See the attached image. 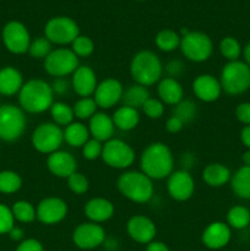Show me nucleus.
Returning <instances> with one entry per match:
<instances>
[{"label": "nucleus", "mask_w": 250, "mask_h": 251, "mask_svg": "<svg viewBox=\"0 0 250 251\" xmlns=\"http://www.w3.org/2000/svg\"><path fill=\"white\" fill-rule=\"evenodd\" d=\"M85 215L91 222L102 223L114 215V205L109 200L103 198H95L87 201L85 205Z\"/></svg>", "instance_id": "5701e85b"}, {"label": "nucleus", "mask_w": 250, "mask_h": 251, "mask_svg": "<svg viewBox=\"0 0 250 251\" xmlns=\"http://www.w3.org/2000/svg\"><path fill=\"white\" fill-rule=\"evenodd\" d=\"M112 119L114 122L115 127L123 130V131H130V130L135 129L139 124L140 114L137 109L123 105L115 110Z\"/></svg>", "instance_id": "bb28decb"}, {"label": "nucleus", "mask_w": 250, "mask_h": 251, "mask_svg": "<svg viewBox=\"0 0 250 251\" xmlns=\"http://www.w3.org/2000/svg\"><path fill=\"white\" fill-rule=\"evenodd\" d=\"M124 87L117 78H105L97 85L93 100L102 109H109L122 100Z\"/></svg>", "instance_id": "dca6fc26"}, {"label": "nucleus", "mask_w": 250, "mask_h": 251, "mask_svg": "<svg viewBox=\"0 0 250 251\" xmlns=\"http://www.w3.org/2000/svg\"><path fill=\"white\" fill-rule=\"evenodd\" d=\"M193 91L199 100L211 103L220 98L222 87H221L220 80H217L215 76L210 74H202L194 80Z\"/></svg>", "instance_id": "6ab92c4d"}, {"label": "nucleus", "mask_w": 250, "mask_h": 251, "mask_svg": "<svg viewBox=\"0 0 250 251\" xmlns=\"http://www.w3.org/2000/svg\"><path fill=\"white\" fill-rule=\"evenodd\" d=\"M115 125L112 118L105 113H96L92 118L90 119V124H88V131L92 135L93 139L98 140V141H109L113 139V134H114Z\"/></svg>", "instance_id": "4be33fe9"}, {"label": "nucleus", "mask_w": 250, "mask_h": 251, "mask_svg": "<svg viewBox=\"0 0 250 251\" xmlns=\"http://www.w3.org/2000/svg\"><path fill=\"white\" fill-rule=\"evenodd\" d=\"M71 50L77 56L86 58V56H90L93 53V50H95V43H93V41L90 37L80 34L71 43Z\"/></svg>", "instance_id": "58836bf2"}, {"label": "nucleus", "mask_w": 250, "mask_h": 251, "mask_svg": "<svg viewBox=\"0 0 250 251\" xmlns=\"http://www.w3.org/2000/svg\"><path fill=\"white\" fill-rule=\"evenodd\" d=\"M68 185L69 189L73 191L76 195H82L90 188V183H88V179L86 178L83 174L75 172L74 174H71L68 178Z\"/></svg>", "instance_id": "a19ab883"}, {"label": "nucleus", "mask_w": 250, "mask_h": 251, "mask_svg": "<svg viewBox=\"0 0 250 251\" xmlns=\"http://www.w3.org/2000/svg\"><path fill=\"white\" fill-rule=\"evenodd\" d=\"M80 36V28L76 21L68 16H55L49 20L44 27V37L50 43L65 46L71 44Z\"/></svg>", "instance_id": "6e6552de"}, {"label": "nucleus", "mask_w": 250, "mask_h": 251, "mask_svg": "<svg viewBox=\"0 0 250 251\" xmlns=\"http://www.w3.org/2000/svg\"><path fill=\"white\" fill-rule=\"evenodd\" d=\"M166 71L169 75L168 77H172V78L178 77V76H180L184 71L183 63L179 60L169 61V63L166 65Z\"/></svg>", "instance_id": "49530a36"}, {"label": "nucleus", "mask_w": 250, "mask_h": 251, "mask_svg": "<svg viewBox=\"0 0 250 251\" xmlns=\"http://www.w3.org/2000/svg\"><path fill=\"white\" fill-rule=\"evenodd\" d=\"M97 76L90 66L81 65L74 71L71 77V87L80 97H90L97 88Z\"/></svg>", "instance_id": "a211bd4d"}, {"label": "nucleus", "mask_w": 250, "mask_h": 251, "mask_svg": "<svg viewBox=\"0 0 250 251\" xmlns=\"http://www.w3.org/2000/svg\"><path fill=\"white\" fill-rule=\"evenodd\" d=\"M240 140H242L243 145L250 150V125H245L240 131Z\"/></svg>", "instance_id": "3c124183"}, {"label": "nucleus", "mask_w": 250, "mask_h": 251, "mask_svg": "<svg viewBox=\"0 0 250 251\" xmlns=\"http://www.w3.org/2000/svg\"><path fill=\"white\" fill-rule=\"evenodd\" d=\"M2 42L7 50L14 54H24L28 51L31 37L28 29L19 21H10L2 29Z\"/></svg>", "instance_id": "f8f14e48"}, {"label": "nucleus", "mask_w": 250, "mask_h": 251, "mask_svg": "<svg viewBox=\"0 0 250 251\" xmlns=\"http://www.w3.org/2000/svg\"><path fill=\"white\" fill-rule=\"evenodd\" d=\"M51 51V43L46 38V37H39V38L34 39L31 42L29 46L28 53L34 59H46Z\"/></svg>", "instance_id": "ea45409f"}, {"label": "nucleus", "mask_w": 250, "mask_h": 251, "mask_svg": "<svg viewBox=\"0 0 250 251\" xmlns=\"http://www.w3.org/2000/svg\"><path fill=\"white\" fill-rule=\"evenodd\" d=\"M90 140V131L82 123H71L64 130V141L71 147H82Z\"/></svg>", "instance_id": "c756f323"}, {"label": "nucleus", "mask_w": 250, "mask_h": 251, "mask_svg": "<svg viewBox=\"0 0 250 251\" xmlns=\"http://www.w3.org/2000/svg\"><path fill=\"white\" fill-rule=\"evenodd\" d=\"M105 240V232L100 225L93 222L81 223L73 233V242L80 249H95Z\"/></svg>", "instance_id": "ddd939ff"}, {"label": "nucleus", "mask_w": 250, "mask_h": 251, "mask_svg": "<svg viewBox=\"0 0 250 251\" xmlns=\"http://www.w3.org/2000/svg\"><path fill=\"white\" fill-rule=\"evenodd\" d=\"M69 88H70V83H69L68 80H65V77L55 78L53 85H51V90H53L54 95H65V93H68Z\"/></svg>", "instance_id": "de8ad7c7"}, {"label": "nucleus", "mask_w": 250, "mask_h": 251, "mask_svg": "<svg viewBox=\"0 0 250 251\" xmlns=\"http://www.w3.org/2000/svg\"><path fill=\"white\" fill-rule=\"evenodd\" d=\"M242 159H243V163H244V166L250 167V150H248V151H245L244 153H243Z\"/></svg>", "instance_id": "6e6d98bb"}, {"label": "nucleus", "mask_w": 250, "mask_h": 251, "mask_svg": "<svg viewBox=\"0 0 250 251\" xmlns=\"http://www.w3.org/2000/svg\"><path fill=\"white\" fill-rule=\"evenodd\" d=\"M54 92L51 86L41 78H32L24 83L19 92L22 109L32 114L44 113L53 105Z\"/></svg>", "instance_id": "f03ea898"}, {"label": "nucleus", "mask_w": 250, "mask_h": 251, "mask_svg": "<svg viewBox=\"0 0 250 251\" xmlns=\"http://www.w3.org/2000/svg\"><path fill=\"white\" fill-rule=\"evenodd\" d=\"M220 51L227 60L235 61L242 54V47L234 37H225L220 42Z\"/></svg>", "instance_id": "e433bc0d"}, {"label": "nucleus", "mask_w": 250, "mask_h": 251, "mask_svg": "<svg viewBox=\"0 0 250 251\" xmlns=\"http://www.w3.org/2000/svg\"><path fill=\"white\" fill-rule=\"evenodd\" d=\"M97 103L95 102V100L91 97H85L78 100L77 102L74 104L73 110H74V115L76 118L81 120H86V119H91L93 115L97 113Z\"/></svg>", "instance_id": "c9c22d12"}, {"label": "nucleus", "mask_w": 250, "mask_h": 251, "mask_svg": "<svg viewBox=\"0 0 250 251\" xmlns=\"http://www.w3.org/2000/svg\"><path fill=\"white\" fill-rule=\"evenodd\" d=\"M102 159L107 166L115 169H125L135 161V152L130 145L119 139H110L103 145Z\"/></svg>", "instance_id": "9b49d317"}, {"label": "nucleus", "mask_w": 250, "mask_h": 251, "mask_svg": "<svg viewBox=\"0 0 250 251\" xmlns=\"http://www.w3.org/2000/svg\"><path fill=\"white\" fill-rule=\"evenodd\" d=\"M141 172L149 178H168L173 173L174 158L171 149L163 142H153L144 150L140 158Z\"/></svg>", "instance_id": "f257e3e1"}, {"label": "nucleus", "mask_w": 250, "mask_h": 251, "mask_svg": "<svg viewBox=\"0 0 250 251\" xmlns=\"http://www.w3.org/2000/svg\"><path fill=\"white\" fill-rule=\"evenodd\" d=\"M150 98V92L147 87L145 86L135 83V85L129 86L126 90H124L123 93L122 102L124 103L125 107L134 108V109H139L142 108L147 100Z\"/></svg>", "instance_id": "cd10ccee"}, {"label": "nucleus", "mask_w": 250, "mask_h": 251, "mask_svg": "<svg viewBox=\"0 0 250 251\" xmlns=\"http://www.w3.org/2000/svg\"><path fill=\"white\" fill-rule=\"evenodd\" d=\"M22 186V179L17 173L11 171L0 172V193L14 194Z\"/></svg>", "instance_id": "f704fd0d"}, {"label": "nucleus", "mask_w": 250, "mask_h": 251, "mask_svg": "<svg viewBox=\"0 0 250 251\" xmlns=\"http://www.w3.org/2000/svg\"><path fill=\"white\" fill-rule=\"evenodd\" d=\"M22 85H24L22 75L17 69L12 68V66H6L0 70V93L1 95H15V93L20 92Z\"/></svg>", "instance_id": "393cba45"}, {"label": "nucleus", "mask_w": 250, "mask_h": 251, "mask_svg": "<svg viewBox=\"0 0 250 251\" xmlns=\"http://www.w3.org/2000/svg\"><path fill=\"white\" fill-rule=\"evenodd\" d=\"M142 110L150 119H159L164 113V104L162 100L150 97L142 105Z\"/></svg>", "instance_id": "79ce46f5"}, {"label": "nucleus", "mask_w": 250, "mask_h": 251, "mask_svg": "<svg viewBox=\"0 0 250 251\" xmlns=\"http://www.w3.org/2000/svg\"><path fill=\"white\" fill-rule=\"evenodd\" d=\"M103 145L96 139H91L82 146V154L87 161H95L102 156Z\"/></svg>", "instance_id": "37998d69"}, {"label": "nucleus", "mask_w": 250, "mask_h": 251, "mask_svg": "<svg viewBox=\"0 0 250 251\" xmlns=\"http://www.w3.org/2000/svg\"><path fill=\"white\" fill-rule=\"evenodd\" d=\"M235 117L240 123L250 125V102H243L235 109Z\"/></svg>", "instance_id": "a18cd8bd"}, {"label": "nucleus", "mask_w": 250, "mask_h": 251, "mask_svg": "<svg viewBox=\"0 0 250 251\" xmlns=\"http://www.w3.org/2000/svg\"><path fill=\"white\" fill-rule=\"evenodd\" d=\"M9 235L12 240H21L22 237H24V230H22L21 228L14 227L11 230H10Z\"/></svg>", "instance_id": "864d4df0"}, {"label": "nucleus", "mask_w": 250, "mask_h": 251, "mask_svg": "<svg viewBox=\"0 0 250 251\" xmlns=\"http://www.w3.org/2000/svg\"><path fill=\"white\" fill-rule=\"evenodd\" d=\"M232 190L238 198L249 200L250 199V167L243 166L230 178Z\"/></svg>", "instance_id": "c85d7f7f"}, {"label": "nucleus", "mask_w": 250, "mask_h": 251, "mask_svg": "<svg viewBox=\"0 0 250 251\" xmlns=\"http://www.w3.org/2000/svg\"><path fill=\"white\" fill-rule=\"evenodd\" d=\"M159 100L166 104L175 105L184 98V90L176 78L164 77L161 78L157 87Z\"/></svg>", "instance_id": "b1692460"}, {"label": "nucleus", "mask_w": 250, "mask_h": 251, "mask_svg": "<svg viewBox=\"0 0 250 251\" xmlns=\"http://www.w3.org/2000/svg\"><path fill=\"white\" fill-rule=\"evenodd\" d=\"M126 230L130 238L140 244H149V243L153 242L157 233L153 221L142 215H137L130 218L127 221Z\"/></svg>", "instance_id": "f3484780"}, {"label": "nucleus", "mask_w": 250, "mask_h": 251, "mask_svg": "<svg viewBox=\"0 0 250 251\" xmlns=\"http://www.w3.org/2000/svg\"><path fill=\"white\" fill-rule=\"evenodd\" d=\"M243 54H244L245 63H247L248 65L250 66V43H248L247 46H245L244 51H243Z\"/></svg>", "instance_id": "5fc2aeb1"}, {"label": "nucleus", "mask_w": 250, "mask_h": 251, "mask_svg": "<svg viewBox=\"0 0 250 251\" xmlns=\"http://www.w3.org/2000/svg\"><path fill=\"white\" fill-rule=\"evenodd\" d=\"M220 83L227 95L238 96L247 92L250 88V66L245 61H229L222 69Z\"/></svg>", "instance_id": "39448f33"}, {"label": "nucleus", "mask_w": 250, "mask_h": 251, "mask_svg": "<svg viewBox=\"0 0 250 251\" xmlns=\"http://www.w3.org/2000/svg\"><path fill=\"white\" fill-rule=\"evenodd\" d=\"M183 127H184V123L181 122L179 118L174 117V115H172V117L169 118L166 123L167 131L171 132V134H176V132L180 131Z\"/></svg>", "instance_id": "8fccbe9b"}, {"label": "nucleus", "mask_w": 250, "mask_h": 251, "mask_svg": "<svg viewBox=\"0 0 250 251\" xmlns=\"http://www.w3.org/2000/svg\"><path fill=\"white\" fill-rule=\"evenodd\" d=\"M227 222L234 229H243L250 223V211L244 206H234L228 211Z\"/></svg>", "instance_id": "473e14b6"}, {"label": "nucleus", "mask_w": 250, "mask_h": 251, "mask_svg": "<svg viewBox=\"0 0 250 251\" xmlns=\"http://www.w3.org/2000/svg\"><path fill=\"white\" fill-rule=\"evenodd\" d=\"M47 167L53 176L68 179L71 174L76 172L77 163L73 154L59 150L49 154L47 159Z\"/></svg>", "instance_id": "aec40b11"}, {"label": "nucleus", "mask_w": 250, "mask_h": 251, "mask_svg": "<svg viewBox=\"0 0 250 251\" xmlns=\"http://www.w3.org/2000/svg\"><path fill=\"white\" fill-rule=\"evenodd\" d=\"M50 115L54 124L59 125V126H68L75 118L73 107L64 102L53 103V105L50 107Z\"/></svg>", "instance_id": "7c9ffc66"}, {"label": "nucleus", "mask_w": 250, "mask_h": 251, "mask_svg": "<svg viewBox=\"0 0 250 251\" xmlns=\"http://www.w3.org/2000/svg\"><path fill=\"white\" fill-rule=\"evenodd\" d=\"M80 66L78 56L71 49L56 48L44 59V70L54 77H65Z\"/></svg>", "instance_id": "1a4fd4ad"}, {"label": "nucleus", "mask_w": 250, "mask_h": 251, "mask_svg": "<svg viewBox=\"0 0 250 251\" xmlns=\"http://www.w3.org/2000/svg\"><path fill=\"white\" fill-rule=\"evenodd\" d=\"M37 220L43 225H56L68 215V205L60 198H46L37 206Z\"/></svg>", "instance_id": "2eb2a0df"}, {"label": "nucleus", "mask_w": 250, "mask_h": 251, "mask_svg": "<svg viewBox=\"0 0 250 251\" xmlns=\"http://www.w3.org/2000/svg\"><path fill=\"white\" fill-rule=\"evenodd\" d=\"M130 74L135 82L147 87L161 81L163 65L156 53L141 50L135 54L130 63Z\"/></svg>", "instance_id": "7ed1b4c3"}, {"label": "nucleus", "mask_w": 250, "mask_h": 251, "mask_svg": "<svg viewBox=\"0 0 250 251\" xmlns=\"http://www.w3.org/2000/svg\"><path fill=\"white\" fill-rule=\"evenodd\" d=\"M173 115L179 118L184 124L193 122L196 117V104L189 100H183L174 105Z\"/></svg>", "instance_id": "4c0bfd02"}, {"label": "nucleus", "mask_w": 250, "mask_h": 251, "mask_svg": "<svg viewBox=\"0 0 250 251\" xmlns=\"http://www.w3.org/2000/svg\"><path fill=\"white\" fill-rule=\"evenodd\" d=\"M26 129V117L22 109L12 104L0 107V139L15 141L20 139Z\"/></svg>", "instance_id": "0eeeda50"}, {"label": "nucleus", "mask_w": 250, "mask_h": 251, "mask_svg": "<svg viewBox=\"0 0 250 251\" xmlns=\"http://www.w3.org/2000/svg\"><path fill=\"white\" fill-rule=\"evenodd\" d=\"M147 251H169V249L164 243L151 242L147 245Z\"/></svg>", "instance_id": "603ef678"}, {"label": "nucleus", "mask_w": 250, "mask_h": 251, "mask_svg": "<svg viewBox=\"0 0 250 251\" xmlns=\"http://www.w3.org/2000/svg\"><path fill=\"white\" fill-rule=\"evenodd\" d=\"M64 142V131L54 123H43L34 129L32 134V145L41 153L50 154L59 151Z\"/></svg>", "instance_id": "9d476101"}, {"label": "nucleus", "mask_w": 250, "mask_h": 251, "mask_svg": "<svg viewBox=\"0 0 250 251\" xmlns=\"http://www.w3.org/2000/svg\"><path fill=\"white\" fill-rule=\"evenodd\" d=\"M16 251H43V247L38 240L26 239L17 247Z\"/></svg>", "instance_id": "09e8293b"}, {"label": "nucleus", "mask_w": 250, "mask_h": 251, "mask_svg": "<svg viewBox=\"0 0 250 251\" xmlns=\"http://www.w3.org/2000/svg\"><path fill=\"white\" fill-rule=\"evenodd\" d=\"M232 178L230 171L221 163H211L202 172V179L208 186L220 188L227 184Z\"/></svg>", "instance_id": "a878e982"}, {"label": "nucleus", "mask_w": 250, "mask_h": 251, "mask_svg": "<svg viewBox=\"0 0 250 251\" xmlns=\"http://www.w3.org/2000/svg\"><path fill=\"white\" fill-rule=\"evenodd\" d=\"M167 190L169 196L175 201H186L193 196L195 190V181L185 169L175 171L168 176Z\"/></svg>", "instance_id": "4468645a"}, {"label": "nucleus", "mask_w": 250, "mask_h": 251, "mask_svg": "<svg viewBox=\"0 0 250 251\" xmlns=\"http://www.w3.org/2000/svg\"><path fill=\"white\" fill-rule=\"evenodd\" d=\"M15 217L7 206L0 203V234H6L14 228Z\"/></svg>", "instance_id": "c03bdc74"}, {"label": "nucleus", "mask_w": 250, "mask_h": 251, "mask_svg": "<svg viewBox=\"0 0 250 251\" xmlns=\"http://www.w3.org/2000/svg\"><path fill=\"white\" fill-rule=\"evenodd\" d=\"M180 37L173 29H162L156 36V46L162 51H173L180 47Z\"/></svg>", "instance_id": "2f4dec72"}, {"label": "nucleus", "mask_w": 250, "mask_h": 251, "mask_svg": "<svg viewBox=\"0 0 250 251\" xmlns=\"http://www.w3.org/2000/svg\"><path fill=\"white\" fill-rule=\"evenodd\" d=\"M136 1H144V0H136Z\"/></svg>", "instance_id": "4d7b16f0"}, {"label": "nucleus", "mask_w": 250, "mask_h": 251, "mask_svg": "<svg viewBox=\"0 0 250 251\" xmlns=\"http://www.w3.org/2000/svg\"><path fill=\"white\" fill-rule=\"evenodd\" d=\"M12 215L15 220L22 223H31L37 218L36 208L28 201H17L12 206Z\"/></svg>", "instance_id": "72a5a7b5"}, {"label": "nucleus", "mask_w": 250, "mask_h": 251, "mask_svg": "<svg viewBox=\"0 0 250 251\" xmlns=\"http://www.w3.org/2000/svg\"><path fill=\"white\" fill-rule=\"evenodd\" d=\"M230 235L229 226L223 222H213L206 227L201 239L206 248L216 250L225 248L229 243Z\"/></svg>", "instance_id": "412c9836"}, {"label": "nucleus", "mask_w": 250, "mask_h": 251, "mask_svg": "<svg viewBox=\"0 0 250 251\" xmlns=\"http://www.w3.org/2000/svg\"><path fill=\"white\" fill-rule=\"evenodd\" d=\"M179 48L186 59L195 63H202L212 54L213 44L210 37L203 32L190 31L181 37Z\"/></svg>", "instance_id": "423d86ee"}, {"label": "nucleus", "mask_w": 250, "mask_h": 251, "mask_svg": "<svg viewBox=\"0 0 250 251\" xmlns=\"http://www.w3.org/2000/svg\"><path fill=\"white\" fill-rule=\"evenodd\" d=\"M118 190L123 196L137 203H145L153 196V183L142 172H125L118 179Z\"/></svg>", "instance_id": "20e7f679"}]
</instances>
